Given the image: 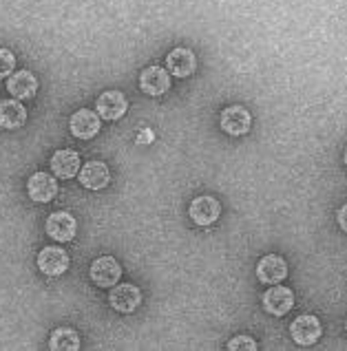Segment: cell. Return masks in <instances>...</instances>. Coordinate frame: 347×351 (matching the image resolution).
<instances>
[{
  "mask_svg": "<svg viewBox=\"0 0 347 351\" xmlns=\"http://www.w3.org/2000/svg\"><path fill=\"white\" fill-rule=\"evenodd\" d=\"M77 179H80V184L88 190H102L108 186L111 182V173H108V168L104 162H86L80 173H77Z\"/></svg>",
  "mask_w": 347,
  "mask_h": 351,
  "instance_id": "cell-15",
  "label": "cell"
},
{
  "mask_svg": "<svg viewBox=\"0 0 347 351\" xmlns=\"http://www.w3.org/2000/svg\"><path fill=\"white\" fill-rule=\"evenodd\" d=\"M51 170L58 179H71L80 173V155L71 148L56 150L51 157Z\"/></svg>",
  "mask_w": 347,
  "mask_h": 351,
  "instance_id": "cell-16",
  "label": "cell"
},
{
  "mask_svg": "<svg viewBox=\"0 0 347 351\" xmlns=\"http://www.w3.org/2000/svg\"><path fill=\"white\" fill-rule=\"evenodd\" d=\"M345 164H347V148H345Z\"/></svg>",
  "mask_w": 347,
  "mask_h": 351,
  "instance_id": "cell-24",
  "label": "cell"
},
{
  "mask_svg": "<svg viewBox=\"0 0 347 351\" xmlns=\"http://www.w3.org/2000/svg\"><path fill=\"white\" fill-rule=\"evenodd\" d=\"M69 254L67 250H62L60 245H47L40 250V254H38V267H40V272L47 274V276H60L69 269Z\"/></svg>",
  "mask_w": 347,
  "mask_h": 351,
  "instance_id": "cell-3",
  "label": "cell"
},
{
  "mask_svg": "<svg viewBox=\"0 0 347 351\" xmlns=\"http://www.w3.org/2000/svg\"><path fill=\"white\" fill-rule=\"evenodd\" d=\"M290 334L294 338V343H299L303 347H310L314 345L316 340L321 338L323 334V327H321V320L312 316V314H303L294 320V323L290 325Z\"/></svg>",
  "mask_w": 347,
  "mask_h": 351,
  "instance_id": "cell-5",
  "label": "cell"
},
{
  "mask_svg": "<svg viewBox=\"0 0 347 351\" xmlns=\"http://www.w3.org/2000/svg\"><path fill=\"white\" fill-rule=\"evenodd\" d=\"M69 128H71V135L77 139H91L100 133L102 122H100V115L88 111V108H80L75 111L69 119Z\"/></svg>",
  "mask_w": 347,
  "mask_h": 351,
  "instance_id": "cell-7",
  "label": "cell"
},
{
  "mask_svg": "<svg viewBox=\"0 0 347 351\" xmlns=\"http://www.w3.org/2000/svg\"><path fill=\"white\" fill-rule=\"evenodd\" d=\"M108 303H111V307L115 309V312L131 314V312H135L137 307H140L142 292L131 283H122V285L117 283V285H113L111 294H108Z\"/></svg>",
  "mask_w": 347,
  "mask_h": 351,
  "instance_id": "cell-4",
  "label": "cell"
},
{
  "mask_svg": "<svg viewBox=\"0 0 347 351\" xmlns=\"http://www.w3.org/2000/svg\"><path fill=\"white\" fill-rule=\"evenodd\" d=\"M222 130L232 137H241L246 133H250V126H252V117H250V111H248L246 106H228L222 111Z\"/></svg>",
  "mask_w": 347,
  "mask_h": 351,
  "instance_id": "cell-1",
  "label": "cell"
},
{
  "mask_svg": "<svg viewBox=\"0 0 347 351\" xmlns=\"http://www.w3.org/2000/svg\"><path fill=\"white\" fill-rule=\"evenodd\" d=\"M294 307V294L292 289H287L283 285H272L263 294V309L272 316H285Z\"/></svg>",
  "mask_w": 347,
  "mask_h": 351,
  "instance_id": "cell-8",
  "label": "cell"
},
{
  "mask_svg": "<svg viewBox=\"0 0 347 351\" xmlns=\"http://www.w3.org/2000/svg\"><path fill=\"white\" fill-rule=\"evenodd\" d=\"M95 108H97V115L102 119L115 122V119H120L128 111V102L122 95V91H104L100 97H97Z\"/></svg>",
  "mask_w": 347,
  "mask_h": 351,
  "instance_id": "cell-12",
  "label": "cell"
},
{
  "mask_svg": "<svg viewBox=\"0 0 347 351\" xmlns=\"http://www.w3.org/2000/svg\"><path fill=\"white\" fill-rule=\"evenodd\" d=\"M7 91L16 99H32L38 93V80L32 71H16L7 80Z\"/></svg>",
  "mask_w": 347,
  "mask_h": 351,
  "instance_id": "cell-17",
  "label": "cell"
},
{
  "mask_svg": "<svg viewBox=\"0 0 347 351\" xmlns=\"http://www.w3.org/2000/svg\"><path fill=\"white\" fill-rule=\"evenodd\" d=\"M49 347L56 351H77L80 349V336H77V332L71 327H58L51 334Z\"/></svg>",
  "mask_w": 347,
  "mask_h": 351,
  "instance_id": "cell-19",
  "label": "cell"
},
{
  "mask_svg": "<svg viewBox=\"0 0 347 351\" xmlns=\"http://www.w3.org/2000/svg\"><path fill=\"white\" fill-rule=\"evenodd\" d=\"M151 139H153V133H151V130H144L142 135H137V142H151Z\"/></svg>",
  "mask_w": 347,
  "mask_h": 351,
  "instance_id": "cell-23",
  "label": "cell"
},
{
  "mask_svg": "<svg viewBox=\"0 0 347 351\" xmlns=\"http://www.w3.org/2000/svg\"><path fill=\"white\" fill-rule=\"evenodd\" d=\"M345 329H347V320H345Z\"/></svg>",
  "mask_w": 347,
  "mask_h": 351,
  "instance_id": "cell-25",
  "label": "cell"
},
{
  "mask_svg": "<svg viewBox=\"0 0 347 351\" xmlns=\"http://www.w3.org/2000/svg\"><path fill=\"white\" fill-rule=\"evenodd\" d=\"M77 232V223L73 215L69 213H53L51 217L47 219V234L51 237L58 243H67L71 241Z\"/></svg>",
  "mask_w": 347,
  "mask_h": 351,
  "instance_id": "cell-13",
  "label": "cell"
},
{
  "mask_svg": "<svg viewBox=\"0 0 347 351\" xmlns=\"http://www.w3.org/2000/svg\"><path fill=\"white\" fill-rule=\"evenodd\" d=\"M287 276V263L279 254H267L256 263V278L265 285H276Z\"/></svg>",
  "mask_w": 347,
  "mask_h": 351,
  "instance_id": "cell-10",
  "label": "cell"
},
{
  "mask_svg": "<svg viewBox=\"0 0 347 351\" xmlns=\"http://www.w3.org/2000/svg\"><path fill=\"white\" fill-rule=\"evenodd\" d=\"M140 88L146 95L160 97L171 88V73L164 71L162 66H148L140 75Z\"/></svg>",
  "mask_w": 347,
  "mask_h": 351,
  "instance_id": "cell-11",
  "label": "cell"
},
{
  "mask_svg": "<svg viewBox=\"0 0 347 351\" xmlns=\"http://www.w3.org/2000/svg\"><path fill=\"white\" fill-rule=\"evenodd\" d=\"M228 349L230 351H256V343L250 336H237L228 343Z\"/></svg>",
  "mask_w": 347,
  "mask_h": 351,
  "instance_id": "cell-21",
  "label": "cell"
},
{
  "mask_svg": "<svg viewBox=\"0 0 347 351\" xmlns=\"http://www.w3.org/2000/svg\"><path fill=\"white\" fill-rule=\"evenodd\" d=\"M27 122V108L18 99H3L0 102V126L3 128H21Z\"/></svg>",
  "mask_w": 347,
  "mask_h": 351,
  "instance_id": "cell-18",
  "label": "cell"
},
{
  "mask_svg": "<svg viewBox=\"0 0 347 351\" xmlns=\"http://www.w3.org/2000/svg\"><path fill=\"white\" fill-rule=\"evenodd\" d=\"M16 71V56L9 49H0V80Z\"/></svg>",
  "mask_w": 347,
  "mask_h": 351,
  "instance_id": "cell-20",
  "label": "cell"
},
{
  "mask_svg": "<svg viewBox=\"0 0 347 351\" xmlns=\"http://www.w3.org/2000/svg\"><path fill=\"white\" fill-rule=\"evenodd\" d=\"M91 280L97 287H113L120 283L122 278V267L113 256H100L91 263Z\"/></svg>",
  "mask_w": 347,
  "mask_h": 351,
  "instance_id": "cell-2",
  "label": "cell"
},
{
  "mask_svg": "<svg viewBox=\"0 0 347 351\" xmlns=\"http://www.w3.org/2000/svg\"><path fill=\"white\" fill-rule=\"evenodd\" d=\"M195 66H197V58H195V53L191 51V49L177 47L166 56V69H168V73H173L175 77L193 75Z\"/></svg>",
  "mask_w": 347,
  "mask_h": 351,
  "instance_id": "cell-14",
  "label": "cell"
},
{
  "mask_svg": "<svg viewBox=\"0 0 347 351\" xmlns=\"http://www.w3.org/2000/svg\"><path fill=\"white\" fill-rule=\"evenodd\" d=\"M188 215H191L193 223L206 228V226H213L217 219H219L222 206H219V202H217L215 197L204 195V197H197L195 202L191 204V208H188Z\"/></svg>",
  "mask_w": 347,
  "mask_h": 351,
  "instance_id": "cell-6",
  "label": "cell"
},
{
  "mask_svg": "<svg viewBox=\"0 0 347 351\" xmlns=\"http://www.w3.org/2000/svg\"><path fill=\"white\" fill-rule=\"evenodd\" d=\"M27 193L36 204H49L58 195V182L49 173H34L27 182Z\"/></svg>",
  "mask_w": 347,
  "mask_h": 351,
  "instance_id": "cell-9",
  "label": "cell"
},
{
  "mask_svg": "<svg viewBox=\"0 0 347 351\" xmlns=\"http://www.w3.org/2000/svg\"><path fill=\"white\" fill-rule=\"evenodd\" d=\"M336 219H339V226H341V230L343 232H347V204L336 213Z\"/></svg>",
  "mask_w": 347,
  "mask_h": 351,
  "instance_id": "cell-22",
  "label": "cell"
}]
</instances>
